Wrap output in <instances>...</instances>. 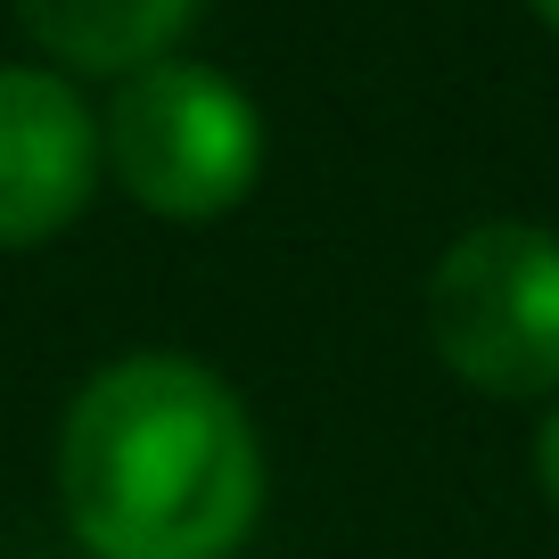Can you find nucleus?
Wrapping results in <instances>:
<instances>
[{"label": "nucleus", "instance_id": "f257e3e1", "mask_svg": "<svg viewBox=\"0 0 559 559\" xmlns=\"http://www.w3.org/2000/svg\"><path fill=\"white\" fill-rule=\"evenodd\" d=\"M58 502L91 559H230L263 510L255 419L190 354H123L67 412Z\"/></svg>", "mask_w": 559, "mask_h": 559}, {"label": "nucleus", "instance_id": "f03ea898", "mask_svg": "<svg viewBox=\"0 0 559 559\" xmlns=\"http://www.w3.org/2000/svg\"><path fill=\"white\" fill-rule=\"evenodd\" d=\"M99 157L116 165L132 206L165 223H214L263 174V116L214 67L157 58L116 83V107L99 116Z\"/></svg>", "mask_w": 559, "mask_h": 559}, {"label": "nucleus", "instance_id": "7ed1b4c3", "mask_svg": "<svg viewBox=\"0 0 559 559\" xmlns=\"http://www.w3.org/2000/svg\"><path fill=\"white\" fill-rule=\"evenodd\" d=\"M428 337L444 370L477 395H551L559 386V230L477 223L428 272Z\"/></svg>", "mask_w": 559, "mask_h": 559}, {"label": "nucleus", "instance_id": "20e7f679", "mask_svg": "<svg viewBox=\"0 0 559 559\" xmlns=\"http://www.w3.org/2000/svg\"><path fill=\"white\" fill-rule=\"evenodd\" d=\"M99 116L50 67H0V247H41L99 190Z\"/></svg>", "mask_w": 559, "mask_h": 559}, {"label": "nucleus", "instance_id": "39448f33", "mask_svg": "<svg viewBox=\"0 0 559 559\" xmlns=\"http://www.w3.org/2000/svg\"><path fill=\"white\" fill-rule=\"evenodd\" d=\"M198 0H17L25 34L83 74H140L174 50Z\"/></svg>", "mask_w": 559, "mask_h": 559}, {"label": "nucleus", "instance_id": "423d86ee", "mask_svg": "<svg viewBox=\"0 0 559 559\" xmlns=\"http://www.w3.org/2000/svg\"><path fill=\"white\" fill-rule=\"evenodd\" d=\"M535 477H543V493L559 502V403L543 412V428H535Z\"/></svg>", "mask_w": 559, "mask_h": 559}, {"label": "nucleus", "instance_id": "0eeeda50", "mask_svg": "<svg viewBox=\"0 0 559 559\" xmlns=\"http://www.w3.org/2000/svg\"><path fill=\"white\" fill-rule=\"evenodd\" d=\"M526 9H535V17L551 25V34H559V0H526Z\"/></svg>", "mask_w": 559, "mask_h": 559}]
</instances>
